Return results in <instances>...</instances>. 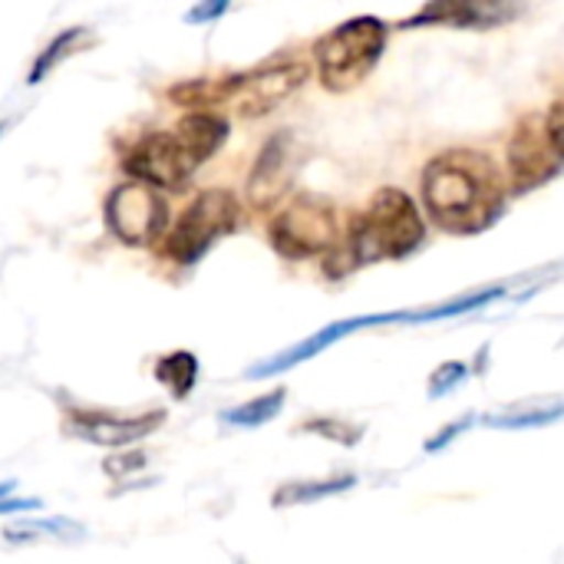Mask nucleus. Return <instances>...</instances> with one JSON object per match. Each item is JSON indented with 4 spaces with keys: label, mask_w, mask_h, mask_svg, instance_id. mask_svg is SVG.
<instances>
[{
    "label": "nucleus",
    "mask_w": 564,
    "mask_h": 564,
    "mask_svg": "<svg viewBox=\"0 0 564 564\" xmlns=\"http://www.w3.org/2000/svg\"><path fill=\"white\" fill-rule=\"evenodd\" d=\"M231 7V0H198L188 13H185V23H215L218 17H225Z\"/></svg>",
    "instance_id": "obj_23"
},
{
    "label": "nucleus",
    "mask_w": 564,
    "mask_h": 564,
    "mask_svg": "<svg viewBox=\"0 0 564 564\" xmlns=\"http://www.w3.org/2000/svg\"><path fill=\"white\" fill-rule=\"evenodd\" d=\"M241 221V205L228 188H208L182 212V218L165 235V254L175 264L202 261L215 241L231 235Z\"/></svg>",
    "instance_id": "obj_4"
},
{
    "label": "nucleus",
    "mask_w": 564,
    "mask_h": 564,
    "mask_svg": "<svg viewBox=\"0 0 564 564\" xmlns=\"http://www.w3.org/2000/svg\"><path fill=\"white\" fill-rule=\"evenodd\" d=\"M36 509H43L40 499H0V516H7V512H36Z\"/></svg>",
    "instance_id": "obj_27"
},
{
    "label": "nucleus",
    "mask_w": 564,
    "mask_h": 564,
    "mask_svg": "<svg viewBox=\"0 0 564 564\" xmlns=\"http://www.w3.org/2000/svg\"><path fill=\"white\" fill-rule=\"evenodd\" d=\"M564 416V403H555V406H549V410H522V413H509V416H486V423L489 426H496V430H539V426H552V423H558Z\"/></svg>",
    "instance_id": "obj_20"
},
{
    "label": "nucleus",
    "mask_w": 564,
    "mask_h": 564,
    "mask_svg": "<svg viewBox=\"0 0 564 564\" xmlns=\"http://www.w3.org/2000/svg\"><path fill=\"white\" fill-rule=\"evenodd\" d=\"M469 423H473V416H466V420H459V423H449L446 430H443V436H436V440H430L426 443V453H440L446 443H453L463 430H469Z\"/></svg>",
    "instance_id": "obj_26"
},
{
    "label": "nucleus",
    "mask_w": 564,
    "mask_h": 564,
    "mask_svg": "<svg viewBox=\"0 0 564 564\" xmlns=\"http://www.w3.org/2000/svg\"><path fill=\"white\" fill-rule=\"evenodd\" d=\"M155 380H159L162 387H169V393H172L175 400H185V397L195 390V380H198V360H195V354L175 350V354L162 357V360L155 364Z\"/></svg>",
    "instance_id": "obj_15"
},
{
    "label": "nucleus",
    "mask_w": 564,
    "mask_h": 564,
    "mask_svg": "<svg viewBox=\"0 0 564 564\" xmlns=\"http://www.w3.org/2000/svg\"><path fill=\"white\" fill-rule=\"evenodd\" d=\"M564 159L549 139L545 119L529 116L519 122L516 135L509 139V188L532 192L562 172Z\"/></svg>",
    "instance_id": "obj_9"
},
{
    "label": "nucleus",
    "mask_w": 564,
    "mask_h": 564,
    "mask_svg": "<svg viewBox=\"0 0 564 564\" xmlns=\"http://www.w3.org/2000/svg\"><path fill=\"white\" fill-rule=\"evenodd\" d=\"M304 433L334 440L340 446H357L360 443V430L350 426V423H344V420H311V423H304Z\"/></svg>",
    "instance_id": "obj_21"
},
{
    "label": "nucleus",
    "mask_w": 564,
    "mask_h": 564,
    "mask_svg": "<svg viewBox=\"0 0 564 564\" xmlns=\"http://www.w3.org/2000/svg\"><path fill=\"white\" fill-rule=\"evenodd\" d=\"M122 169L129 172V178L145 182L159 192H182L198 172L175 132H145L142 139H135L122 159Z\"/></svg>",
    "instance_id": "obj_8"
},
{
    "label": "nucleus",
    "mask_w": 564,
    "mask_h": 564,
    "mask_svg": "<svg viewBox=\"0 0 564 564\" xmlns=\"http://www.w3.org/2000/svg\"><path fill=\"white\" fill-rule=\"evenodd\" d=\"M426 241V221L413 198L400 188H380L350 221L347 238L324 261L327 278H347L377 261H400Z\"/></svg>",
    "instance_id": "obj_2"
},
{
    "label": "nucleus",
    "mask_w": 564,
    "mask_h": 564,
    "mask_svg": "<svg viewBox=\"0 0 564 564\" xmlns=\"http://www.w3.org/2000/svg\"><path fill=\"white\" fill-rule=\"evenodd\" d=\"M466 377H469V367H466V364H459V360L443 364V367L430 377V397H433V400L446 397V393L456 390Z\"/></svg>",
    "instance_id": "obj_22"
},
{
    "label": "nucleus",
    "mask_w": 564,
    "mask_h": 564,
    "mask_svg": "<svg viewBox=\"0 0 564 564\" xmlns=\"http://www.w3.org/2000/svg\"><path fill=\"white\" fill-rule=\"evenodd\" d=\"M297 165H301V149H297L294 132L271 135L261 145V152H258V159L251 165V175H248V205L258 208V212L274 208L288 195Z\"/></svg>",
    "instance_id": "obj_10"
},
{
    "label": "nucleus",
    "mask_w": 564,
    "mask_h": 564,
    "mask_svg": "<svg viewBox=\"0 0 564 564\" xmlns=\"http://www.w3.org/2000/svg\"><path fill=\"white\" fill-rule=\"evenodd\" d=\"M268 235H271V248L291 261L330 254L340 241L337 212L321 195H297L274 215Z\"/></svg>",
    "instance_id": "obj_5"
},
{
    "label": "nucleus",
    "mask_w": 564,
    "mask_h": 564,
    "mask_svg": "<svg viewBox=\"0 0 564 564\" xmlns=\"http://www.w3.org/2000/svg\"><path fill=\"white\" fill-rule=\"evenodd\" d=\"M96 30L93 26H86V23H76V26H66V30H59L40 53H36V59H33V66H30V73H26V83L30 86H36V83H43L53 69H59L66 59H73L76 53H83V50H89V46H96Z\"/></svg>",
    "instance_id": "obj_14"
},
{
    "label": "nucleus",
    "mask_w": 564,
    "mask_h": 564,
    "mask_svg": "<svg viewBox=\"0 0 564 564\" xmlns=\"http://www.w3.org/2000/svg\"><path fill=\"white\" fill-rule=\"evenodd\" d=\"M7 126H10V122H7V119H3V122H0V135H3V132H7Z\"/></svg>",
    "instance_id": "obj_29"
},
{
    "label": "nucleus",
    "mask_w": 564,
    "mask_h": 564,
    "mask_svg": "<svg viewBox=\"0 0 564 564\" xmlns=\"http://www.w3.org/2000/svg\"><path fill=\"white\" fill-rule=\"evenodd\" d=\"M145 466V456L142 453H129V456H112V459H106V473L109 476H129V473H135V469H142Z\"/></svg>",
    "instance_id": "obj_25"
},
{
    "label": "nucleus",
    "mask_w": 564,
    "mask_h": 564,
    "mask_svg": "<svg viewBox=\"0 0 564 564\" xmlns=\"http://www.w3.org/2000/svg\"><path fill=\"white\" fill-rule=\"evenodd\" d=\"M311 76V66L304 59H271L251 73L231 76L228 106L241 119H261L274 112L284 99H291Z\"/></svg>",
    "instance_id": "obj_7"
},
{
    "label": "nucleus",
    "mask_w": 564,
    "mask_h": 564,
    "mask_svg": "<svg viewBox=\"0 0 564 564\" xmlns=\"http://www.w3.org/2000/svg\"><path fill=\"white\" fill-rule=\"evenodd\" d=\"M228 93H231V76H225V79H188V83H175L169 89V99L175 106L208 109L215 102H228Z\"/></svg>",
    "instance_id": "obj_16"
},
{
    "label": "nucleus",
    "mask_w": 564,
    "mask_h": 564,
    "mask_svg": "<svg viewBox=\"0 0 564 564\" xmlns=\"http://www.w3.org/2000/svg\"><path fill=\"white\" fill-rule=\"evenodd\" d=\"M178 135V142L185 145L188 159L202 169L225 142H228V119L212 112V109H192L188 116H182L172 129Z\"/></svg>",
    "instance_id": "obj_13"
},
{
    "label": "nucleus",
    "mask_w": 564,
    "mask_h": 564,
    "mask_svg": "<svg viewBox=\"0 0 564 564\" xmlns=\"http://www.w3.org/2000/svg\"><path fill=\"white\" fill-rule=\"evenodd\" d=\"M106 228L129 248H152L169 228V205L159 188L145 182H122L106 198Z\"/></svg>",
    "instance_id": "obj_6"
},
{
    "label": "nucleus",
    "mask_w": 564,
    "mask_h": 564,
    "mask_svg": "<svg viewBox=\"0 0 564 564\" xmlns=\"http://www.w3.org/2000/svg\"><path fill=\"white\" fill-rule=\"evenodd\" d=\"M545 129H549V139L552 145L558 149V155L564 159V102H555L545 116Z\"/></svg>",
    "instance_id": "obj_24"
},
{
    "label": "nucleus",
    "mask_w": 564,
    "mask_h": 564,
    "mask_svg": "<svg viewBox=\"0 0 564 564\" xmlns=\"http://www.w3.org/2000/svg\"><path fill=\"white\" fill-rule=\"evenodd\" d=\"M509 185L489 155L449 149L423 169V202L430 218L453 235H479L506 212Z\"/></svg>",
    "instance_id": "obj_1"
},
{
    "label": "nucleus",
    "mask_w": 564,
    "mask_h": 564,
    "mask_svg": "<svg viewBox=\"0 0 564 564\" xmlns=\"http://www.w3.org/2000/svg\"><path fill=\"white\" fill-rule=\"evenodd\" d=\"M284 397H288L284 390H271V393H264V397H258V400H251V403H245V406L228 410V413L221 416V423H225V426H241V430L264 426V423H271V420L281 413Z\"/></svg>",
    "instance_id": "obj_18"
},
{
    "label": "nucleus",
    "mask_w": 564,
    "mask_h": 564,
    "mask_svg": "<svg viewBox=\"0 0 564 564\" xmlns=\"http://www.w3.org/2000/svg\"><path fill=\"white\" fill-rule=\"evenodd\" d=\"M86 529L69 519H36V522H17L7 525V542H40V539H83Z\"/></svg>",
    "instance_id": "obj_19"
},
{
    "label": "nucleus",
    "mask_w": 564,
    "mask_h": 564,
    "mask_svg": "<svg viewBox=\"0 0 564 564\" xmlns=\"http://www.w3.org/2000/svg\"><path fill=\"white\" fill-rule=\"evenodd\" d=\"M387 46V23L377 17H354L314 43V63L324 89L350 93L380 63Z\"/></svg>",
    "instance_id": "obj_3"
},
{
    "label": "nucleus",
    "mask_w": 564,
    "mask_h": 564,
    "mask_svg": "<svg viewBox=\"0 0 564 564\" xmlns=\"http://www.w3.org/2000/svg\"><path fill=\"white\" fill-rule=\"evenodd\" d=\"M165 413H142V416H109V413H76L73 430L79 440L96 446H129L135 440H145L162 426Z\"/></svg>",
    "instance_id": "obj_12"
},
{
    "label": "nucleus",
    "mask_w": 564,
    "mask_h": 564,
    "mask_svg": "<svg viewBox=\"0 0 564 564\" xmlns=\"http://www.w3.org/2000/svg\"><path fill=\"white\" fill-rule=\"evenodd\" d=\"M357 486V476H340V479H324V482H294V486H284L278 496H274V506L284 509V506H304V502H321V499H330V496H340L347 489Z\"/></svg>",
    "instance_id": "obj_17"
},
{
    "label": "nucleus",
    "mask_w": 564,
    "mask_h": 564,
    "mask_svg": "<svg viewBox=\"0 0 564 564\" xmlns=\"http://www.w3.org/2000/svg\"><path fill=\"white\" fill-rule=\"evenodd\" d=\"M387 324H413V311L364 314V317H347V321L327 324V327H321L317 334H311L307 340L294 344L291 350H284V354H278V357L264 360V364H254V367L248 370V377H251V380H261V377L284 373V370H291V367H297V364H304V360H311V357L324 354L327 347H334L337 340H344V337H350V334H357V330H364V327H387Z\"/></svg>",
    "instance_id": "obj_11"
},
{
    "label": "nucleus",
    "mask_w": 564,
    "mask_h": 564,
    "mask_svg": "<svg viewBox=\"0 0 564 564\" xmlns=\"http://www.w3.org/2000/svg\"><path fill=\"white\" fill-rule=\"evenodd\" d=\"M10 489H13V482H0V499L10 496Z\"/></svg>",
    "instance_id": "obj_28"
}]
</instances>
